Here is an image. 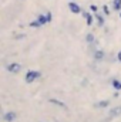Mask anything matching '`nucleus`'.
<instances>
[{
    "mask_svg": "<svg viewBox=\"0 0 121 122\" xmlns=\"http://www.w3.org/2000/svg\"><path fill=\"white\" fill-rule=\"evenodd\" d=\"M41 77V74H40V71H34V70H30V71H27V74H26V82L27 84H31V82H34L36 80H38Z\"/></svg>",
    "mask_w": 121,
    "mask_h": 122,
    "instance_id": "1",
    "label": "nucleus"
},
{
    "mask_svg": "<svg viewBox=\"0 0 121 122\" xmlns=\"http://www.w3.org/2000/svg\"><path fill=\"white\" fill-rule=\"evenodd\" d=\"M68 9H70V11H71V13H74V14H80V13H83L81 7H80L74 0H71V1L68 3Z\"/></svg>",
    "mask_w": 121,
    "mask_h": 122,
    "instance_id": "2",
    "label": "nucleus"
},
{
    "mask_svg": "<svg viewBox=\"0 0 121 122\" xmlns=\"http://www.w3.org/2000/svg\"><path fill=\"white\" fill-rule=\"evenodd\" d=\"M20 70H22V65H20L19 62H11V64L7 65V71H10V72H13V74L20 72Z\"/></svg>",
    "mask_w": 121,
    "mask_h": 122,
    "instance_id": "3",
    "label": "nucleus"
},
{
    "mask_svg": "<svg viewBox=\"0 0 121 122\" xmlns=\"http://www.w3.org/2000/svg\"><path fill=\"white\" fill-rule=\"evenodd\" d=\"M81 16L86 19V23H87V26H91V24H93V21H94V17H95V16H93L91 13H87V11H83V13H81Z\"/></svg>",
    "mask_w": 121,
    "mask_h": 122,
    "instance_id": "4",
    "label": "nucleus"
},
{
    "mask_svg": "<svg viewBox=\"0 0 121 122\" xmlns=\"http://www.w3.org/2000/svg\"><path fill=\"white\" fill-rule=\"evenodd\" d=\"M3 119L6 122H13L16 119V114H14V112H6V114L3 115Z\"/></svg>",
    "mask_w": 121,
    "mask_h": 122,
    "instance_id": "5",
    "label": "nucleus"
},
{
    "mask_svg": "<svg viewBox=\"0 0 121 122\" xmlns=\"http://www.w3.org/2000/svg\"><path fill=\"white\" fill-rule=\"evenodd\" d=\"M118 115H121V105H118V107H114V108L110 111V117H111V118L118 117Z\"/></svg>",
    "mask_w": 121,
    "mask_h": 122,
    "instance_id": "6",
    "label": "nucleus"
},
{
    "mask_svg": "<svg viewBox=\"0 0 121 122\" xmlns=\"http://www.w3.org/2000/svg\"><path fill=\"white\" fill-rule=\"evenodd\" d=\"M94 16H95V19H97V23H98V26H104V23H105V19H104V16H103V14H100V13H94Z\"/></svg>",
    "mask_w": 121,
    "mask_h": 122,
    "instance_id": "7",
    "label": "nucleus"
},
{
    "mask_svg": "<svg viewBox=\"0 0 121 122\" xmlns=\"http://www.w3.org/2000/svg\"><path fill=\"white\" fill-rule=\"evenodd\" d=\"M104 56H105V54H104V51H103V50H97V51L94 53V58H95L97 61L103 60V58H104Z\"/></svg>",
    "mask_w": 121,
    "mask_h": 122,
    "instance_id": "8",
    "label": "nucleus"
},
{
    "mask_svg": "<svg viewBox=\"0 0 121 122\" xmlns=\"http://www.w3.org/2000/svg\"><path fill=\"white\" fill-rule=\"evenodd\" d=\"M37 19H38V21L41 23V26H46V24L49 23V19H47V16H46V14H38V17H37Z\"/></svg>",
    "mask_w": 121,
    "mask_h": 122,
    "instance_id": "9",
    "label": "nucleus"
},
{
    "mask_svg": "<svg viewBox=\"0 0 121 122\" xmlns=\"http://www.w3.org/2000/svg\"><path fill=\"white\" fill-rule=\"evenodd\" d=\"M113 9L116 11H121V0H114L113 1Z\"/></svg>",
    "mask_w": 121,
    "mask_h": 122,
    "instance_id": "10",
    "label": "nucleus"
},
{
    "mask_svg": "<svg viewBox=\"0 0 121 122\" xmlns=\"http://www.w3.org/2000/svg\"><path fill=\"white\" fill-rule=\"evenodd\" d=\"M108 104H110V101L104 99V101H100V102H97V104H95V107H97V108H105V107H108Z\"/></svg>",
    "mask_w": 121,
    "mask_h": 122,
    "instance_id": "11",
    "label": "nucleus"
},
{
    "mask_svg": "<svg viewBox=\"0 0 121 122\" xmlns=\"http://www.w3.org/2000/svg\"><path fill=\"white\" fill-rule=\"evenodd\" d=\"M113 87L117 90V91H121V81H118V80H113Z\"/></svg>",
    "mask_w": 121,
    "mask_h": 122,
    "instance_id": "12",
    "label": "nucleus"
},
{
    "mask_svg": "<svg viewBox=\"0 0 121 122\" xmlns=\"http://www.w3.org/2000/svg\"><path fill=\"white\" fill-rule=\"evenodd\" d=\"M30 27H41V23L38 21V19H36V20H33L30 21V24H29Z\"/></svg>",
    "mask_w": 121,
    "mask_h": 122,
    "instance_id": "13",
    "label": "nucleus"
},
{
    "mask_svg": "<svg viewBox=\"0 0 121 122\" xmlns=\"http://www.w3.org/2000/svg\"><path fill=\"white\" fill-rule=\"evenodd\" d=\"M50 102H51V104H54V105H59V107H61V108H66V105H64L61 101H57V99H54V98H51V99H50Z\"/></svg>",
    "mask_w": 121,
    "mask_h": 122,
    "instance_id": "14",
    "label": "nucleus"
},
{
    "mask_svg": "<svg viewBox=\"0 0 121 122\" xmlns=\"http://www.w3.org/2000/svg\"><path fill=\"white\" fill-rule=\"evenodd\" d=\"M86 40H87V43H94V36H93V34H91V33H88V34H87V36H86Z\"/></svg>",
    "mask_w": 121,
    "mask_h": 122,
    "instance_id": "15",
    "label": "nucleus"
},
{
    "mask_svg": "<svg viewBox=\"0 0 121 122\" xmlns=\"http://www.w3.org/2000/svg\"><path fill=\"white\" fill-rule=\"evenodd\" d=\"M103 10H104V14H105V16H108V14H110V10H108V7H107V6H103Z\"/></svg>",
    "mask_w": 121,
    "mask_h": 122,
    "instance_id": "16",
    "label": "nucleus"
},
{
    "mask_svg": "<svg viewBox=\"0 0 121 122\" xmlns=\"http://www.w3.org/2000/svg\"><path fill=\"white\" fill-rule=\"evenodd\" d=\"M46 16H47V19H49V23H50V21H51V19H53V17H51V13H50V11H47V13H46Z\"/></svg>",
    "mask_w": 121,
    "mask_h": 122,
    "instance_id": "17",
    "label": "nucleus"
},
{
    "mask_svg": "<svg viewBox=\"0 0 121 122\" xmlns=\"http://www.w3.org/2000/svg\"><path fill=\"white\" fill-rule=\"evenodd\" d=\"M90 10H91V11H94V13H97V6H94V4L90 6Z\"/></svg>",
    "mask_w": 121,
    "mask_h": 122,
    "instance_id": "18",
    "label": "nucleus"
},
{
    "mask_svg": "<svg viewBox=\"0 0 121 122\" xmlns=\"http://www.w3.org/2000/svg\"><path fill=\"white\" fill-rule=\"evenodd\" d=\"M117 60H118V61L121 62V51L118 53V54H117Z\"/></svg>",
    "mask_w": 121,
    "mask_h": 122,
    "instance_id": "19",
    "label": "nucleus"
},
{
    "mask_svg": "<svg viewBox=\"0 0 121 122\" xmlns=\"http://www.w3.org/2000/svg\"><path fill=\"white\" fill-rule=\"evenodd\" d=\"M120 17H121V11H120Z\"/></svg>",
    "mask_w": 121,
    "mask_h": 122,
    "instance_id": "20",
    "label": "nucleus"
}]
</instances>
